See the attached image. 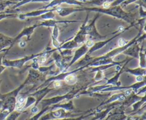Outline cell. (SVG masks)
Wrapping results in <instances>:
<instances>
[{
	"instance_id": "ba28073f",
	"label": "cell",
	"mask_w": 146,
	"mask_h": 120,
	"mask_svg": "<svg viewBox=\"0 0 146 120\" xmlns=\"http://www.w3.org/2000/svg\"><path fill=\"white\" fill-rule=\"evenodd\" d=\"M127 44V41L124 40L123 38H120L118 40V46L119 47H123L125 46V44Z\"/></svg>"
},
{
	"instance_id": "3957f363",
	"label": "cell",
	"mask_w": 146,
	"mask_h": 120,
	"mask_svg": "<svg viewBox=\"0 0 146 120\" xmlns=\"http://www.w3.org/2000/svg\"><path fill=\"white\" fill-rule=\"evenodd\" d=\"M64 79L66 83H67L68 85H74L76 82L77 77L74 73V72H72L71 73H67V75L64 77Z\"/></svg>"
},
{
	"instance_id": "6da1fadb",
	"label": "cell",
	"mask_w": 146,
	"mask_h": 120,
	"mask_svg": "<svg viewBox=\"0 0 146 120\" xmlns=\"http://www.w3.org/2000/svg\"><path fill=\"white\" fill-rule=\"evenodd\" d=\"M69 114L66 113L65 112V109H59L58 110L55 111V112H52L51 113L48 114L46 116L43 117L41 120H48L51 119H58V118H63L66 117L68 116Z\"/></svg>"
},
{
	"instance_id": "5bb4252c",
	"label": "cell",
	"mask_w": 146,
	"mask_h": 120,
	"mask_svg": "<svg viewBox=\"0 0 146 120\" xmlns=\"http://www.w3.org/2000/svg\"><path fill=\"white\" fill-rule=\"evenodd\" d=\"M26 44H26V42H24V41H21V42L19 44V45L21 47H24L26 45Z\"/></svg>"
},
{
	"instance_id": "8fae6325",
	"label": "cell",
	"mask_w": 146,
	"mask_h": 120,
	"mask_svg": "<svg viewBox=\"0 0 146 120\" xmlns=\"http://www.w3.org/2000/svg\"><path fill=\"white\" fill-rule=\"evenodd\" d=\"M136 1L137 0H126V1H125L124 2H123L122 4L123 6H126V5H128V4H131V3L134 2V1Z\"/></svg>"
},
{
	"instance_id": "4fadbf2b",
	"label": "cell",
	"mask_w": 146,
	"mask_h": 120,
	"mask_svg": "<svg viewBox=\"0 0 146 120\" xmlns=\"http://www.w3.org/2000/svg\"><path fill=\"white\" fill-rule=\"evenodd\" d=\"M136 80H137V81H138V82H142L143 81V77L141 76V75H138V77H137V78H136Z\"/></svg>"
},
{
	"instance_id": "5b68a950",
	"label": "cell",
	"mask_w": 146,
	"mask_h": 120,
	"mask_svg": "<svg viewBox=\"0 0 146 120\" xmlns=\"http://www.w3.org/2000/svg\"><path fill=\"white\" fill-rule=\"evenodd\" d=\"M54 16H55V15H54V14L53 13V11H48V12L47 13H45V14H42V15H41V19H52V18H54Z\"/></svg>"
},
{
	"instance_id": "9c48e42d",
	"label": "cell",
	"mask_w": 146,
	"mask_h": 120,
	"mask_svg": "<svg viewBox=\"0 0 146 120\" xmlns=\"http://www.w3.org/2000/svg\"><path fill=\"white\" fill-rule=\"evenodd\" d=\"M85 45H86L88 48H91V47L94 45V42L93 41H91V40H88V41L86 42Z\"/></svg>"
},
{
	"instance_id": "30bf717a",
	"label": "cell",
	"mask_w": 146,
	"mask_h": 120,
	"mask_svg": "<svg viewBox=\"0 0 146 120\" xmlns=\"http://www.w3.org/2000/svg\"><path fill=\"white\" fill-rule=\"evenodd\" d=\"M61 85V82L60 80H55L54 82V85L55 88H59Z\"/></svg>"
},
{
	"instance_id": "52a82bcc",
	"label": "cell",
	"mask_w": 146,
	"mask_h": 120,
	"mask_svg": "<svg viewBox=\"0 0 146 120\" xmlns=\"http://www.w3.org/2000/svg\"><path fill=\"white\" fill-rule=\"evenodd\" d=\"M103 76H104V75H103L102 71L99 70V71H98V73H97V75L96 76L95 80H101L103 78Z\"/></svg>"
},
{
	"instance_id": "277c9868",
	"label": "cell",
	"mask_w": 146,
	"mask_h": 120,
	"mask_svg": "<svg viewBox=\"0 0 146 120\" xmlns=\"http://www.w3.org/2000/svg\"><path fill=\"white\" fill-rule=\"evenodd\" d=\"M115 0H93V1H89L88 2V4H94V5H98V6H101L104 2L106 1H108V2H113Z\"/></svg>"
},
{
	"instance_id": "8992f818",
	"label": "cell",
	"mask_w": 146,
	"mask_h": 120,
	"mask_svg": "<svg viewBox=\"0 0 146 120\" xmlns=\"http://www.w3.org/2000/svg\"><path fill=\"white\" fill-rule=\"evenodd\" d=\"M20 115V112H14L13 113H11L9 116H7V119H5L6 120H16L17 117H18L19 115Z\"/></svg>"
},
{
	"instance_id": "7c38bea8",
	"label": "cell",
	"mask_w": 146,
	"mask_h": 120,
	"mask_svg": "<svg viewBox=\"0 0 146 120\" xmlns=\"http://www.w3.org/2000/svg\"><path fill=\"white\" fill-rule=\"evenodd\" d=\"M37 112H38V108L36 107V106H34V107L31 109V112H32V113H36Z\"/></svg>"
},
{
	"instance_id": "7a4b0ae2",
	"label": "cell",
	"mask_w": 146,
	"mask_h": 120,
	"mask_svg": "<svg viewBox=\"0 0 146 120\" xmlns=\"http://www.w3.org/2000/svg\"><path fill=\"white\" fill-rule=\"evenodd\" d=\"M54 10H56V7L55 8H53L52 9H41V10H38V11H32V12L27 13V14H19V15L18 16V17L19 19L23 20V19H24V18H27V17L39 16L45 14V13H47V12H48V11H54Z\"/></svg>"
}]
</instances>
